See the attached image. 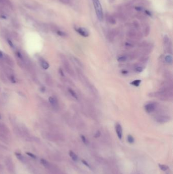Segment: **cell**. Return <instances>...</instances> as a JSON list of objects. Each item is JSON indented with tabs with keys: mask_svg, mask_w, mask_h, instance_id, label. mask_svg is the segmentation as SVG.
<instances>
[{
	"mask_svg": "<svg viewBox=\"0 0 173 174\" xmlns=\"http://www.w3.org/2000/svg\"><path fill=\"white\" fill-rule=\"evenodd\" d=\"M106 19L109 23L111 25H115L116 23V17L111 14H107L106 15Z\"/></svg>",
	"mask_w": 173,
	"mask_h": 174,
	"instance_id": "16",
	"label": "cell"
},
{
	"mask_svg": "<svg viewBox=\"0 0 173 174\" xmlns=\"http://www.w3.org/2000/svg\"><path fill=\"white\" fill-rule=\"evenodd\" d=\"M40 64H41V66H42V67L43 69L46 70V69L49 68V63H48L46 61L44 60L43 59L41 58L40 59Z\"/></svg>",
	"mask_w": 173,
	"mask_h": 174,
	"instance_id": "21",
	"label": "cell"
},
{
	"mask_svg": "<svg viewBox=\"0 0 173 174\" xmlns=\"http://www.w3.org/2000/svg\"><path fill=\"white\" fill-rule=\"evenodd\" d=\"M1 119V114H0V119Z\"/></svg>",
	"mask_w": 173,
	"mask_h": 174,
	"instance_id": "47",
	"label": "cell"
},
{
	"mask_svg": "<svg viewBox=\"0 0 173 174\" xmlns=\"http://www.w3.org/2000/svg\"><path fill=\"white\" fill-rule=\"evenodd\" d=\"M92 1L97 18L99 21L102 22L104 18V14L101 3L99 0H92Z\"/></svg>",
	"mask_w": 173,
	"mask_h": 174,
	"instance_id": "4",
	"label": "cell"
},
{
	"mask_svg": "<svg viewBox=\"0 0 173 174\" xmlns=\"http://www.w3.org/2000/svg\"><path fill=\"white\" fill-rule=\"evenodd\" d=\"M158 166H159V168H160V169L161 170H162V171H165V170H167L169 169L168 166L166 165H164L159 164L158 165Z\"/></svg>",
	"mask_w": 173,
	"mask_h": 174,
	"instance_id": "34",
	"label": "cell"
},
{
	"mask_svg": "<svg viewBox=\"0 0 173 174\" xmlns=\"http://www.w3.org/2000/svg\"><path fill=\"white\" fill-rule=\"evenodd\" d=\"M59 73L60 75L61 76H63V77H64L65 76V74H64V71L63 70V69H62L61 68H60L59 69Z\"/></svg>",
	"mask_w": 173,
	"mask_h": 174,
	"instance_id": "43",
	"label": "cell"
},
{
	"mask_svg": "<svg viewBox=\"0 0 173 174\" xmlns=\"http://www.w3.org/2000/svg\"><path fill=\"white\" fill-rule=\"evenodd\" d=\"M150 97H155L164 101H172L173 99V91H158L150 93L148 94Z\"/></svg>",
	"mask_w": 173,
	"mask_h": 174,
	"instance_id": "1",
	"label": "cell"
},
{
	"mask_svg": "<svg viewBox=\"0 0 173 174\" xmlns=\"http://www.w3.org/2000/svg\"><path fill=\"white\" fill-rule=\"evenodd\" d=\"M69 155H70L71 158L74 161H77L78 160V156L74 152H73L72 151H70L69 152Z\"/></svg>",
	"mask_w": 173,
	"mask_h": 174,
	"instance_id": "27",
	"label": "cell"
},
{
	"mask_svg": "<svg viewBox=\"0 0 173 174\" xmlns=\"http://www.w3.org/2000/svg\"><path fill=\"white\" fill-rule=\"evenodd\" d=\"M45 81L46 82V84L48 86H52L53 85V81L52 79L49 76H47L45 78Z\"/></svg>",
	"mask_w": 173,
	"mask_h": 174,
	"instance_id": "28",
	"label": "cell"
},
{
	"mask_svg": "<svg viewBox=\"0 0 173 174\" xmlns=\"http://www.w3.org/2000/svg\"><path fill=\"white\" fill-rule=\"evenodd\" d=\"M5 163L8 171L11 173H13L14 171V165L13 161H12L11 158H7L5 160Z\"/></svg>",
	"mask_w": 173,
	"mask_h": 174,
	"instance_id": "10",
	"label": "cell"
},
{
	"mask_svg": "<svg viewBox=\"0 0 173 174\" xmlns=\"http://www.w3.org/2000/svg\"><path fill=\"white\" fill-rule=\"evenodd\" d=\"M82 163H83V164H84L85 165H86V166H87V167H89V168H90V165H89V164L88 163V162H86V161L84 160H82Z\"/></svg>",
	"mask_w": 173,
	"mask_h": 174,
	"instance_id": "44",
	"label": "cell"
},
{
	"mask_svg": "<svg viewBox=\"0 0 173 174\" xmlns=\"http://www.w3.org/2000/svg\"><path fill=\"white\" fill-rule=\"evenodd\" d=\"M45 90H46V89H45V88L44 87H41V88H40L41 91V92H44L45 91Z\"/></svg>",
	"mask_w": 173,
	"mask_h": 174,
	"instance_id": "45",
	"label": "cell"
},
{
	"mask_svg": "<svg viewBox=\"0 0 173 174\" xmlns=\"http://www.w3.org/2000/svg\"><path fill=\"white\" fill-rule=\"evenodd\" d=\"M0 4L3 7L8 9H12V5L9 0H0Z\"/></svg>",
	"mask_w": 173,
	"mask_h": 174,
	"instance_id": "14",
	"label": "cell"
},
{
	"mask_svg": "<svg viewBox=\"0 0 173 174\" xmlns=\"http://www.w3.org/2000/svg\"><path fill=\"white\" fill-rule=\"evenodd\" d=\"M6 16L7 14L4 9L0 7V18L5 19L6 18Z\"/></svg>",
	"mask_w": 173,
	"mask_h": 174,
	"instance_id": "30",
	"label": "cell"
},
{
	"mask_svg": "<svg viewBox=\"0 0 173 174\" xmlns=\"http://www.w3.org/2000/svg\"><path fill=\"white\" fill-rule=\"evenodd\" d=\"M141 82H142V81L141 79H135V80H134V81L131 82H130V84L136 87H139V86L140 85Z\"/></svg>",
	"mask_w": 173,
	"mask_h": 174,
	"instance_id": "26",
	"label": "cell"
},
{
	"mask_svg": "<svg viewBox=\"0 0 173 174\" xmlns=\"http://www.w3.org/2000/svg\"><path fill=\"white\" fill-rule=\"evenodd\" d=\"M73 59L74 61L77 63V64L79 66V67H83V65L82 64V63L80 61V60H79V59H78L77 58H75V57H73Z\"/></svg>",
	"mask_w": 173,
	"mask_h": 174,
	"instance_id": "35",
	"label": "cell"
},
{
	"mask_svg": "<svg viewBox=\"0 0 173 174\" xmlns=\"http://www.w3.org/2000/svg\"><path fill=\"white\" fill-rule=\"evenodd\" d=\"M127 141L130 144H133L134 142V139L132 135L129 134L127 137Z\"/></svg>",
	"mask_w": 173,
	"mask_h": 174,
	"instance_id": "33",
	"label": "cell"
},
{
	"mask_svg": "<svg viewBox=\"0 0 173 174\" xmlns=\"http://www.w3.org/2000/svg\"><path fill=\"white\" fill-rule=\"evenodd\" d=\"M117 35V31L115 29H112L110 30L108 34H107V37L108 41L110 42H112L114 41L115 38Z\"/></svg>",
	"mask_w": 173,
	"mask_h": 174,
	"instance_id": "9",
	"label": "cell"
},
{
	"mask_svg": "<svg viewBox=\"0 0 173 174\" xmlns=\"http://www.w3.org/2000/svg\"><path fill=\"white\" fill-rule=\"evenodd\" d=\"M158 103L156 102H149L145 104L144 109L146 113L151 114L155 112L158 109Z\"/></svg>",
	"mask_w": 173,
	"mask_h": 174,
	"instance_id": "5",
	"label": "cell"
},
{
	"mask_svg": "<svg viewBox=\"0 0 173 174\" xmlns=\"http://www.w3.org/2000/svg\"><path fill=\"white\" fill-rule=\"evenodd\" d=\"M7 41H8V43L9 45L11 47H12V48H14V45L13 44V42L11 41V40H10V39H8L7 40Z\"/></svg>",
	"mask_w": 173,
	"mask_h": 174,
	"instance_id": "41",
	"label": "cell"
},
{
	"mask_svg": "<svg viewBox=\"0 0 173 174\" xmlns=\"http://www.w3.org/2000/svg\"><path fill=\"white\" fill-rule=\"evenodd\" d=\"M60 57L65 70L70 75H71L72 77H73V78H75L76 76L75 73L70 63H69V62L67 60L66 57L63 54H60Z\"/></svg>",
	"mask_w": 173,
	"mask_h": 174,
	"instance_id": "2",
	"label": "cell"
},
{
	"mask_svg": "<svg viewBox=\"0 0 173 174\" xmlns=\"http://www.w3.org/2000/svg\"><path fill=\"white\" fill-rule=\"evenodd\" d=\"M153 44L151 43H148L144 48H142L143 55H149L153 50Z\"/></svg>",
	"mask_w": 173,
	"mask_h": 174,
	"instance_id": "7",
	"label": "cell"
},
{
	"mask_svg": "<svg viewBox=\"0 0 173 174\" xmlns=\"http://www.w3.org/2000/svg\"><path fill=\"white\" fill-rule=\"evenodd\" d=\"M116 17L120 20L121 21H125L127 19V16L125 13H124L123 11H119L116 14Z\"/></svg>",
	"mask_w": 173,
	"mask_h": 174,
	"instance_id": "15",
	"label": "cell"
},
{
	"mask_svg": "<svg viewBox=\"0 0 173 174\" xmlns=\"http://www.w3.org/2000/svg\"><path fill=\"white\" fill-rule=\"evenodd\" d=\"M133 25L134 29L139 30L140 28V23L138 22L137 20H134L133 23Z\"/></svg>",
	"mask_w": 173,
	"mask_h": 174,
	"instance_id": "32",
	"label": "cell"
},
{
	"mask_svg": "<svg viewBox=\"0 0 173 174\" xmlns=\"http://www.w3.org/2000/svg\"><path fill=\"white\" fill-rule=\"evenodd\" d=\"M148 60H149V57H148L147 55H143V56H142L140 58L139 62L141 64H145L147 63Z\"/></svg>",
	"mask_w": 173,
	"mask_h": 174,
	"instance_id": "25",
	"label": "cell"
},
{
	"mask_svg": "<svg viewBox=\"0 0 173 174\" xmlns=\"http://www.w3.org/2000/svg\"><path fill=\"white\" fill-rule=\"evenodd\" d=\"M121 73L123 75H126L129 73V71L126 70H125V69H123V70H122L121 71Z\"/></svg>",
	"mask_w": 173,
	"mask_h": 174,
	"instance_id": "42",
	"label": "cell"
},
{
	"mask_svg": "<svg viewBox=\"0 0 173 174\" xmlns=\"http://www.w3.org/2000/svg\"><path fill=\"white\" fill-rule=\"evenodd\" d=\"M144 64H142L141 63H139L136 64L135 66H134V70L137 73H141L144 70Z\"/></svg>",
	"mask_w": 173,
	"mask_h": 174,
	"instance_id": "17",
	"label": "cell"
},
{
	"mask_svg": "<svg viewBox=\"0 0 173 174\" xmlns=\"http://www.w3.org/2000/svg\"><path fill=\"white\" fill-rule=\"evenodd\" d=\"M3 56H4V54H3V52L0 50V59H3Z\"/></svg>",
	"mask_w": 173,
	"mask_h": 174,
	"instance_id": "46",
	"label": "cell"
},
{
	"mask_svg": "<svg viewBox=\"0 0 173 174\" xmlns=\"http://www.w3.org/2000/svg\"><path fill=\"white\" fill-rule=\"evenodd\" d=\"M26 154H27V155H28L29 156H30V157H32V158H34V159L36 158V156L34 154H32V153H30V152H26Z\"/></svg>",
	"mask_w": 173,
	"mask_h": 174,
	"instance_id": "39",
	"label": "cell"
},
{
	"mask_svg": "<svg viewBox=\"0 0 173 174\" xmlns=\"http://www.w3.org/2000/svg\"><path fill=\"white\" fill-rule=\"evenodd\" d=\"M75 31L81 36L84 37H87L89 36L88 30L84 27H78L75 29Z\"/></svg>",
	"mask_w": 173,
	"mask_h": 174,
	"instance_id": "8",
	"label": "cell"
},
{
	"mask_svg": "<svg viewBox=\"0 0 173 174\" xmlns=\"http://www.w3.org/2000/svg\"><path fill=\"white\" fill-rule=\"evenodd\" d=\"M115 131L116 134L117 135V137L119 138V140H121L122 138L123 135V130L121 125L120 124L117 123L115 125Z\"/></svg>",
	"mask_w": 173,
	"mask_h": 174,
	"instance_id": "11",
	"label": "cell"
},
{
	"mask_svg": "<svg viewBox=\"0 0 173 174\" xmlns=\"http://www.w3.org/2000/svg\"><path fill=\"white\" fill-rule=\"evenodd\" d=\"M55 32H56V33L60 36L63 37H65L67 36V34L66 33L64 32V31H61L59 30L58 29L56 31H55Z\"/></svg>",
	"mask_w": 173,
	"mask_h": 174,
	"instance_id": "31",
	"label": "cell"
},
{
	"mask_svg": "<svg viewBox=\"0 0 173 174\" xmlns=\"http://www.w3.org/2000/svg\"><path fill=\"white\" fill-rule=\"evenodd\" d=\"M9 78V79H10V81H11L12 83H15L16 81V79L15 78V77H14V75H10L8 76Z\"/></svg>",
	"mask_w": 173,
	"mask_h": 174,
	"instance_id": "36",
	"label": "cell"
},
{
	"mask_svg": "<svg viewBox=\"0 0 173 174\" xmlns=\"http://www.w3.org/2000/svg\"><path fill=\"white\" fill-rule=\"evenodd\" d=\"M1 124V123H0V124Z\"/></svg>",
	"mask_w": 173,
	"mask_h": 174,
	"instance_id": "49",
	"label": "cell"
},
{
	"mask_svg": "<svg viewBox=\"0 0 173 174\" xmlns=\"http://www.w3.org/2000/svg\"><path fill=\"white\" fill-rule=\"evenodd\" d=\"M150 32V27L149 25H145L143 29V35L145 37H147Z\"/></svg>",
	"mask_w": 173,
	"mask_h": 174,
	"instance_id": "22",
	"label": "cell"
},
{
	"mask_svg": "<svg viewBox=\"0 0 173 174\" xmlns=\"http://www.w3.org/2000/svg\"><path fill=\"white\" fill-rule=\"evenodd\" d=\"M126 36L129 38V39L136 41L141 39L143 38V34L140 30L132 29L127 31Z\"/></svg>",
	"mask_w": 173,
	"mask_h": 174,
	"instance_id": "3",
	"label": "cell"
},
{
	"mask_svg": "<svg viewBox=\"0 0 173 174\" xmlns=\"http://www.w3.org/2000/svg\"><path fill=\"white\" fill-rule=\"evenodd\" d=\"M171 120V118L170 116L164 114H157L154 117V120L156 122L160 124H164L168 123V122L170 121Z\"/></svg>",
	"mask_w": 173,
	"mask_h": 174,
	"instance_id": "6",
	"label": "cell"
},
{
	"mask_svg": "<svg viewBox=\"0 0 173 174\" xmlns=\"http://www.w3.org/2000/svg\"><path fill=\"white\" fill-rule=\"evenodd\" d=\"M3 59H4L6 63L9 66L11 67L14 66V62L11 57H10L9 55L7 54H5L4 55V56H3Z\"/></svg>",
	"mask_w": 173,
	"mask_h": 174,
	"instance_id": "12",
	"label": "cell"
},
{
	"mask_svg": "<svg viewBox=\"0 0 173 174\" xmlns=\"http://www.w3.org/2000/svg\"><path fill=\"white\" fill-rule=\"evenodd\" d=\"M0 92H1V89H0Z\"/></svg>",
	"mask_w": 173,
	"mask_h": 174,
	"instance_id": "48",
	"label": "cell"
},
{
	"mask_svg": "<svg viewBox=\"0 0 173 174\" xmlns=\"http://www.w3.org/2000/svg\"><path fill=\"white\" fill-rule=\"evenodd\" d=\"M68 91L69 94H70V95L73 97V98H74V99L76 100L79 99L78 95H77V94L76 93V92L74 91L73 89H72V88H69L68 89Z\"/></svg>",
	"mask_w": 173,
	"mask_h": 174,
	"instance_id": "20",
	"label": "cell"
},
{
	"mask_svg": "<svg viewBox=\"0 0 173 174\" xmlns=\"http://www.w3.org/2000/svg\"><path fill=\"white\" fill-rule=\"evenodd\" d=\"M128 59V56L126 55H120L117 59V60L119 63H124L127 61Z\"/></svg>",
	"mask_w": 173,
	"mask_h": 174,
	"instance_id": "24",
	"label": "cell"
},
{
	"mask_svg": "<svg viewBox=\"0 0 173 174\" xmlns=\"http://www.w3.org/2000/svg\"><path fill=\"white\" fill-rule=\"evenodd\" d=\"M100 135H101V132H100L99 131H98L95 134L94 137L95 138H98L100 137Z\"/></svg>",
	"mask_w": 173,
	"mask_h": 174,
	"instance_id": "40",
	"label": "cell"
},
{
	"mask_svg": "<svg viewBox=\"0 0 173 174\" xmlns=\"http://www.w3.org/2000/svg\"><path fill=\"white\" fill-rule=\"evenodd\" d=\"M134 42H135V41L129 39L124 43V46L127 49H131L134 46Z\"/></svg>",
	"mask_w": 173,
	"mask_h": 174,
	"instance_id": "18",
	"label": "cell"
},
{
	"mask_svg": "<svg viewBox=\"0 0 173 174\" xmlns=\"http://www.w3.org/2000/svg\"><path fill=\"white\" fill-rule=\"evenodd\" d=\"M81 138L83 142L85 145H87L88 144V141L86 138L83 135H81Z\"/></svg>",
	"mask_w": 173,
	"mask_h": 174,
	"instance_id": "37",
	"label": "cell"
},
{
	"mask_svg": "<svg viewBox=\"0 0 173 174\" xmlns=\"http://www.w3.org/2000/svg\"><path fill=\"white\" fill-rule=\"evenodd\" d=\"M164 78L167 80V81L173 82V75L169 71H165L164 74Z\"/></svg>",
	"mask_w": 173,
	"mask_h": 174,
	"instance_id": "19",
	"label": "cell"
},
{
	"mask_svg": "<svg viewBox=\"0 0 173 174\" xmlns=\"http://www.w3.org/2000/svg\"><path fill=\"white\" fill-rule=\"evenodd\" d=\"M144 14L146 15H147V16H152V13L150 11H148V10H145L144 11Z\"/></svg>",
	"mask_w": 173,
	"mask_h": 174,
	"instance_id": "38",
	"label": "cell"
},
{
	"mask_svg": "<svg viewBox=\"0 0 173 174\" xmlns=\"http://www.w3.org/2000/svg\"><path fill=\"white\" fill-rule=\"evenodd\" d=\"M15 155L20 161L22 162H25L26 161V159L25 158V157L23 155H22L21 154L18 153H15Z\"/></svg>",
	"mask_w": 173,
	"mask_h": 174,
	"instance_id": "29",
	"label": "cell"
},
{
	"mask_svg": "<svg viewBox=\"0 0 173 174\" xmlns=\"http://www.w3.org/2000/svg\"><path fill=\"white\" fill-rule=\"evenodd\" d=\"M49 101L51 105H52L54 109L55 110H58V107H59V104H58V102L57 100L54 98L53 97H49Z\"/></svg>",
	"mask_w": 173,
	"mask_h": 174,
	"instance_id": "13",
	"label": "cell"
},
{
	"mask_svg": "<svg viewBox=\"0 0 173 174\" xmlns=\"http://www.w3.org/2000/svg\"><path fill=\"white\" fill-rule=\"evenodd\" d=\"M164 60L165 63H167L168 64L171 65L173 63V57L172 55H166L164 57Z\"/></svg>",
	"mask_w": 173,
	"mask_h": 174,
	"instance_id": "23",
	"label": "cell"
}]
</instances>
